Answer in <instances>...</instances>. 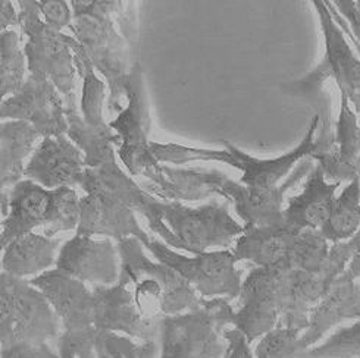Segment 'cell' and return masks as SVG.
<instances>
[{
	"label": "cell",
	"instance_id": "6da1fadb",
	"mask_svg": "<svg viewBox=\"0 0 360 358\" xmlns=\"http://www.w3.org/2000/svg\"><path fill=\"white\" fill-rule=\"evenodd\" d=\"M312 168L310 161L291 173L283 185L276 188H255L238 184L224 172L200 168H171L160 165V172L169 179V188L159 194L162 200L198 201L212 194H219L234 204L244 226H269L283 223L284 194Z\"/></svg>",
	"mask_w": 360,
	"mask_h": 358
},
{
	"label": "cell",
	"instance_id": "7a4b0ae2",
	"mask_svg": "<svg viewBox=\"0 0 360 358\" xmlns=\"http://www.w3.org/2000/svg\"><path fill=\"white\" fill-rule=\"evenodd\" d=\"M314 6L318 12L325 40L323 58L314 71L299 79L281 83L280 90L285 95L312 102L321 117L319 137L333 141L335 133H333L330 103L325 99L323 86L328 79H334L340 94L347 97L360 117V58L354 53L346 34L335 22L326 2L315 0Z\"/></svg>",
	"mask_w": 360,
	"mask_h": 358
},
{
	"label": "cell",
	"instance_id": "3957f363",
	"mask_svg": "<svg viewBox=\"0 0 360 358\" xmlns=\"http://www.w3.org/2000/svg\"><path fill=\"white\" fill-rule=\"evenodd\" d=\"M70 4L74 12L72 36L84 47L94 69L106 79L108 112L120 115L121 100L127 99L125 83L133 65H129V47L110 15L109 0H72Z\"/></svg>",
	"mask_w": 360,
	"mask_h": 358
},
{
	"label": "cell",
	"instance_id": "277c9868",
	"mask_svg": "<svg viewBox=\"0 0 360 358\" xmlns=\"http://www.w3.org/2000/svg\"><path fill=\"white\" fill-rule=\"evenodd\" d=\"M321 128V117L312 118L307 128V133L296 149L275 157V159H257L248 153L241 152L230 141L221 140L224 150H210L187 147V145L175 142H150V150L159 161L165 164L183 165L187 161L202 160V161H221V164L230 165L243 172L241 184L255 188H276L278 183L288 175V172L296 166L302 159L312 157L323 150V145L316 137L318 129Z\"/></svg>",
	"mask_w": 360,
	"mask_h": 358
},
{
	"label": "cell",
	"instance_id": "5b68a950",
	"mask_svg": "<svg viewBox=\"0 0 360 358\" xmlns=\"http://www.w3.org/2000/svg\"><path fill=\"white\" fill-rule=\"evenodd\" d=\"M121 270L133 285L134 298L141 314L149 320H162L191 312L200 297L181 274L160 262L155 263L144 256L143 244L128 237L117 242Z\"/></svg>",
	"mask_w": 360,
	"mask_h": 358
},
{
	"label": "cell",
	"instance_id": "8992f818",
	"mask_svg": "<svg viewBox=\"0 0 360 358\" xmlns=\"http://www.w3.org/2000/svg\"><path fill=\"white\" fill-rule=\"evenodd\" d=\"M234 308L226 298H202L191 312L160 320L159 358H230L224 333Z\"/></svg>",
	"mask_w": 360,
	"mask_h": 358
},
{
	"label": "cell",
	"instance_id": "52a82bcc",
	"mask_svg": "<svg viewBox=\"0 0 360 358\" xmlns=\"http://www.w3.org/2000/svg\"><path fill=\"white\" fill-rule=\"evenodd\" d=\"M0 345L47 343L59 338L62 321L52 304L30 281L0 274Z\"/></svg>",
	"mask_w": 360,
	"mask_h": 358
},
{
	"label": "cell",
	"instance_id": "ba28073f",
	"mask_svg": "<svg viewBox=\"0 0 360 358\" xmlns=\"http://www.w3.org/2000/svg\"><path fill=\"white\" fill-rule=\"evenodd\" d=\"M20 12V29L25 39L24 52L28 74L47 77L63 95L65 105L77 102L75 60L71 48L74 36L52 29L40 16L37 0L16 2Z\"/></svg>",
	"mask_w": 360,
	"mask_h": 358
},
{
	"label": "cell",
	"instance_id": "9c48e42d",
	"mask_svg": "<svg viewBox=\"0 0 360 358\" xmlns=\"http://www.w3.org/2000/svg\"><path fill=\"white\" fill-rule=\"evenodd\" d=\"M30 284L43 292L59 316L63 329L59 338L67 340L78 358H97L99 331L94 326L93 289L59 269L36 276Z\"/></svg>",
	"mask_w": 360,
	"mask_h": 358
},
{
	"label": "cell",
	"instance_id": "30bf717a",
	"mask_svg": "<svg viewBox=\"0 0 360 358\" xmlns=\"http://www.w3.org/2000/svg\"><path fill=\"white\" fill-rule=\"evenodd\" d=\"M156 210L184 250L194 256L210 248H228L244 232V226L230 215L228 201H212L193 208L179 201L158 199Z\"/></svg>",
	"mask_w": 360,
	"mask_h": 358
},
{
	"label": "cell",
	"instance_id": "8fae6325",
	"mask_svg": "<svg viewBox=\"0 0 360 358\" xmlns=\"http://www.w3.org/2000/svg\"><path fill=\"white\" fill-rule=\"evenodd\" d=\"M290 272L287 263L255 267L243 281L238 296L240 307L234 312L233 326L245 336L249 344L264 338L280 324Z\"/></svg>",
	"mask_w": 360,
	"mask_h": 358
},
{
	"label": "cell",
	"instance_id": "7c38bea8",
	"mask_svg": "<svg viewBox=\"0 0 360 358\" xmlns=\"http://www.w3.org/2000/svg\"><path fill=\"white\" fill-rule=\"evenodd\" d=\"M127 106L120 115L109 122V126L120 135L121 144L118 156L127 171L133 175H143L155 171L160 164L150 150L149 133L152 126L150 107L147 100L143 68L139 62L133 63L125 83Z\"/></svg>",
	"mask_w": 360,
	"mask_h": 358
},
{
	"label": "cell",
	"instance_id": "4fadbf2b",
	"mask_svg": "<svg viewBox=\"0 0 360 358\" xmlns=\"http://www.w3.org/2000/svg\"><path fill=\"white\" fill-rule=\"evenodd\" d=\"M360 248V231L346 242L334 244L323 266L316 272L291 270L281 320L278 328L297 329L302 333L309 324V316L326 296L335 281L345 273L352 257Z\"/></svg>",
	"mask_w": 360,
	"mask_h": 358
},
{
	"label": "cell",
	"instance_id": "5bb4252c",
	"mask_svg": "<svg viewBox=\"0 0 360 358\" xmlns=\"http://www.w3.org/2000/svg\"><path fill=\"white\" fill-rule=\"evenodd\" d=\"M144 248L149 250L158 262L176 270L198 291L202 298H238L241 291V273L237 270L233 251H207L193 257L175 253L165 242L150 237Z\"/></svg>",
	"mask_w": 360,
	"mask_h": 358
},
{
	"label": "cell",
	"instance_id": "9a60e30c",
	"mask_svg": "<svg viewBox=\"0 0 360 358\" xmlns=\"http://www.w3.org/2000/svg\"><path fill=\"white\" fill-rule=\"evenodd\" d=\"M0 118L24 121L34 126L43 138L68 134L65 100L51 79L40 74H28L22 88L2 100Z\"/></svg>",
	"mask_w": 360,
	"mask_h": 358
},
{
	"label": "cell",
	"instance_id": "2e32d148",
	"mask_svg": "<svg viewBox=\"0 0 360 358\" xmlns=\"http://www.w3.org/2000/svg\"><path fill=\"white\" fill-rule=\"evenodd\" d=\"M94 326L99 332L125 333L129 338L155 340L160 336V320L146 319L139 310L133 285L121 270L120 282L112 286H93Z\"/></svg>",
	"mask_w": 360,
	"mask_h": 358
},
{
	"label": "cell",
	"instance_id": "e0dca14e",
	"mask_svg": "<svg viewBox=\"0 0 360 358\" xmlns=\"http://www.w3.org/2000/svg\"><path fill=\"white\" fill-rule=\"evenodd\" d=\"M56 269L84 284L112 286L121 278L118 246L109 238L94 239L75 234L59 250Z\"/></svg>",
	"mask_w": 360,
	"mask_h": 358
},
{
	"label": "cell",
	"instance_id": "ac0fdd59",
	"mask_svg": "<svg viewBox=\"0 0 360 358\" xmlns=\"http://www.w3.org/2000/svg\"><path fill=\"white\" fill-rule=\"evenodd\" d=\"M81 218L77 235L96 237L103 235L117 241L134 237L143 246L150 241V235L144 232L137 222L136 211L129 208L117 195L105 190H86V197L81 199Z\"/></svg>",
	"mask_w": 360,
	"mask_h": 358
},
{
	"label": "cell",
	"instance_id": "d6986e66",
	"mask_svg": "<svg viewBox=\"0 0 360 358\" xmlns=\"http://www.w3.org/2000/svg\"><path fill=\"white\" fill-rule=\"evenodd\" d=\"M84 153L68 135L46 137L32 153L25 176L46 190L83 184L86 173Z\"/></svg>",
	"mask_w": 360,
	"mask_h": 358
},
{
	"label": "cell",
	"instance_id": "ffe728a7",
	"mask_svg": "<svg viewBox=\"0 0 360 358\" xmlns=\"http://www.w3.org/2000/svg\"><path fill=\"white\" fill-rule=\"evenodd\" d=\"M8 192V216L2 219L0 248L5 250L12 241L44 227L52 207V190L24 179Z\"/></svg>",
	"mask_w": 360,
	"mask_h": 358
},
{
	"label": "cell",
	"instance_id": "44dd1931",
	"mask_svg": "<svg viewBox=\"0 0 360 358\" xmlns=\"http://www.w3.org/2000/svg\"><path fill=\"white\" fill-rule=\"evenodd\" d=\"M350 105L347 97L341 94L340 115L331 149L310 157L323 169L325 178L333 179L334 183H350L360 176V126L357 113Z\"/></svg>",
	"mask_w": 360,
	"mask_h": 358
},
{
	"label": "cell",
	"instance_id": "7402d4cb",
	"mask_svg": "<svg viewBox=\"0 0 360 358\" xmlns=\"http://www.w3.org/2000/svg\"><path fill=\"white\" fill-rule=\"evenodd\" d=\"M342 183H326L323 169L316 165L310 172L303 191L292 197L283 213V222L291 231H321L328 222L334 203L335 191Z\"/></svg>",
	"mask_w": 360,
	"mask_h": 358
},
{
	"label": "cell",
	"instance_id": "603a6c76",
	"mask_svg": "<svg viewBox=\"0 0 360 358\" xmlns=\"http://www.w3.org/2000/svg\"><path fill=\"white\" fill-rule=\"evenodd\" d=\"M345 320H360V282L335 281L309 316L300 345L310 350L334 326Z\"/></svg>",
	"mask_w": 360,
	"mask_h": 358
},
{
	"label": "cell",
	"instance_id": "cb8c5ba5",
	"mask_svg": "<svg viewBox=\"0 0 360 358\" xmlns=\"http://www.w3.org/2000/svg\"><path fill=\"white\" fill-rule=\"evenodd\" d=\"M283 223L269 226H244L233 254L237 262H249L256 267H274L287 262L297 237Z\"/></svg>",
	"mask_w": 360,
	"mask_h": 358
},
{
	"label": "cell",
	"instance_id": "d4e9b609",
	"mask_svg": "<svg viewBox=\"0 0 360 358\" xmlns=\"http://www.w3.org/2000/svg\"><path fill=\"white\" fill-rule=\"evenodd\" d=\"M59 239L31 232L12 241L2 250V272L25 279L28 276H40L56 266Z\"/></svg>",
	"mask_w": 360,
	"mask_h": 358
},
{
	"label": "cell",
	"instance_id": "484cf974",
	"mask_svg": "<svg viewBox=\"0 0 360 358\" xmlns=\"http://www.w3.org/2000/svg\"><path fill=\"white\" fill-rule=\"evenodd\" d=\"M43 138L37 129L24 121H4L0 125V185L9 190L22 181L25 159Z\"/></svg>",
	"mask_w": 360,
	"mask_h": 358
},
{
	"label": "cell",
	"instance_id": "4316f807",
	"mask_svg": "<svg viewBox=\"0 0 360 358\" xmlns=\"http://www.w3.org/2000/svg\"><path fill=\"white\" fill-rule=\"evenodd\" d=\"M360 231V176L353 179L338 195L322 235L334 244L346 242Z\"/></svg>",
	"mask_w": 360,
	"mask_h": 358
},
{
	"label": "cell",
	"instance_id": "83f0119b",
	"mask_svg": "<svg viewBox=\"0 0 360 358\" xmlns=\"http://www.w3.org/2000/svg\"><path fill=\"white\" fill-rule=\"evenodd\" d=\"M28 62L20 46V36L15 29L2 32L0 36V94L2 100L18 93L25 84Z\"/></svg>",
	"mask_w": 360,
	"mask_h": 358
},
{
	"label": "cell",
	"instance_id": "f1b7e54d",
	"mask_svg": "<svg viewBox=\"0 0 360 358\" xmlns=\"http://www.w3.org/2000/svg\"><path fill=\"white\" fill-rule=\"evenodd\" d=\"M81 199L71 187L52 190V207L43 235L53 238L59 232L77 231L81 218Z\"/></svg>",
	"mask_w": 360,
	"mask_h": 358
},
{
	"label": "cell",
	"instance_id": "f546056e",
	"mask_svg": "<svg viewBox=\"0 0 360 358\" xmlns=\"http://www.w3.org/2000/svg\"><path fill=\"white\" fill-rule=\"evenodd\" d=\"M330 251V241L321 231H304L294 242L285 263L291 270L316 272L326 262Z\"/></svg>",
	"mask_w": 360,
	"mask_h": 358
},
{
	"label": "cell",
	"instance_id": "4dcf8cb0",
	"mask_svg": "<svg viewBox=\"0 0 360 358\" xmlns=\"http://www.w3.org/2000/svg\"><path fill=\"white\" fill-rule=\"evenodd\" d=\"M156 340L136 344L133 339L113 332H99L96 339L97 358H156Z\"/></svg>",
	"mask_w": 360,
	"mask_h": 358
},
{
	"label": "cell",
	"instance_id": "1f68e13d",
	"mask_svg": "<svg viewBox=\"0 0 360 358\" xmlns=\"http://www.w3.org/2000/svg\"><path fill=\"white\" fill-rule=\"evenodd\" d=\"M302 358H360V320L338 329L322 345L306 350Z\"/></svg>",
	"mask_w": 360,
	"mask_h": 358
},
{
	"label": "cell",
	"instance_id": "d6a6232c",
	"mask_svg": "<svg viewBox=\"0 0 360 358\" xmlns=\"http://www.w3.org/2000/svg\"><path fill=\"white\" fill-rule=\"evenodd\" d=\"M302 332L297 329L276 328L260 339L256 358H302L306 351L300 345Z\"/></svg>",
	"mask_w": 360,
	"mask_h": 358
},
{
	"label": "cell",
	"instance_id": "836d02e7",
	"mask_svg": "<svg viewBox=\"0 0 360 358\" xmlns=\"http://www.w3.org/2000/svg\"><path fill=\"white\" fill-rule=\"evenodd\" d=\"M137 2H118L109 0V9L118 31L125 39L128 47H136L139 43V15Z\"/></svg>",
	"mask_w": 360,
	"mask_h": 358
},
{
	"label": "cell",
	"instance_id": "e575fe53",
	"mask_svg": "<svg viewBox=\"0 0 360 358\" xmlns=\"http://www.w3.org/2000/svg\"><path fill=\"white\" fill-rule=\"evenodd\" d=\"M37 5L46 25L59 32H63L65 28L70 31L72 29L74 12L70 2H65V0H37Z\"/></svg>",
	"mask_w": 360,
	"mask_h": 358
},
{
	"label": "cell",
	"instance_id": "d590c367",
	"mask_svg": "<svg viewBox=\"0 0 360 358\" xmlns=\"http://www.w3.org/2000/svg\"><path fill=\"white\" fill-rule=\"evenodd\" d=\"M0 358H60L47 343H18L2 348Z\"/></svg>",
	"mask_w": 360,
	"mask_h": 358
},
{
	"label": "cell",
	"instance_id": "8d00e7d4",
	"mask_svg": "<svg viewBox=\"0 0 360 358\" xmlns=\"http://www.w3.org/2000/svg\"><path fill=\"white\" fill-rule=\"evenodd\" d=\"M333 5L347 21L354 37L360 41V0H337Z\"/></svg>",
	"mask_w": 360,
	"mask_h": 358
},
{
	"label": "cell",
	"instance_id": "74e56055",
	"mask_svg": "<svg viewBox=\"0 0 360 358\" xmlns=\"http://www.w3.org/2000/svg\"><path fill=\"white\" fill-rule=\"evenodd\" d=\"M12 27H21L20 12L15 11L13 2H11V0H2V2H0V31H9V28Z\"/></svg>",
	"mask_w": 360,
	"mask_h": 358
},
{
	"label": "cell",
	"instance_id": "f35d334b",
	"mask_svg": "<svg viewBox=\"0 0 360 358\" xmlns=\"http://www.w3.org/2000/svg\"><path fill=\"white\" fill-rule=\"evenodd\" d=\"M224 336L228 343H230V347H231L230 358H243L244 352L250 348L248 339H245V336L236 328L226 329Z\"/></svg>",
	"mask_w": 360,
	"mask_h": 358
},
{
	"label": "cell",
	"instance_id": "ab89813d",
	"mask_svg": "<svg viewBox=\"0 0 360 358\" xmlns=\"http://www.w3.org/2000/svg\"><path fill=\"white\" fill-rule=\"evenodd\" d=\"M326 5H328V8H330V11H331V13H333V16H334V20H335V22L338 24V27L342 29V32H345V34L349 37V40H350V43L356 47V52H357V55H359V58H360V41L354 37V34H353V31L350 29V25L347 24V21L342 18V16L338 13V11L335 9V6L333 5V2H326Z\"/></svg>",
	"mask_w": 360,
	"mask_h": 358
},
{
	"label": "cell",
	"instance_id": "60d3db41",
	"mask_svg": "<svg viewBox=\"0 0 360 358\" xmlns=\"http://www.w3.org/2000/svg\"><path fill=\"white\" fill-rule=\"evenodd\" d=\"M360 279V248L356 251V254L352 257L347 269L345 270L338 281L341 282H357Z\"/></svg>",
	"mask_w": 360,
	"mask_h": 358
},
{
	"label": "cell",
	"instance_id": "b9f144b4",
	"mask_svg": "<svg viewBox=\"0 0 360 358\" xmlns=\"http://www.w3.org/2000/svg\"><path fill=\"white\" fill-rule=\"evenodd\" d=\"M58 354L60 355V358H78L72 347L67 343V340H63L60 338H58Z\"/></svg>",
	"mask_w": 360,
	"mask_h": 358
},
{
	"label": "cell",
	"instance_id": "7bdbcfd3",
	"mask_svg": "<svg viewBox=\"0 0 360 358\" xmlns=\"http://www.w3.org/2000/svg\"><path fill=\"white\" fill-rule=\"evenodd\" d=\"M243 358H253V355H252V352H250V348L244 352V357Z\"/></svg>",
	"mask_w": 360,
	"mask_h": 358
}]
</instances>
